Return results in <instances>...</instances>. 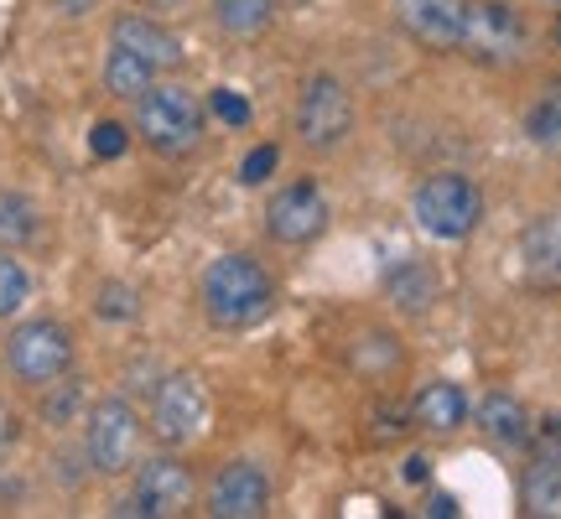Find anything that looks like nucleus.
Here are the masks:
<instances>
[{"label":"nucleus","instance_id":"f8f14e48","mask_svg":"<svg viewBox=\"0 0 561 519\" xmlns=\"http://www.w3.org/2000/svg\"><path fill=\"white\" fill-rule=\"evenodd\" d=\"M265 509H271V478L255 462H229L208 488V515L214 519H261Z\"/></svg>","mask_w":561,"mask_h":519},{"label":"nucleus","instance_id":"72a5a7b5","mask_svg":"<svg viewBox=\"0 0 561 519\" xmlns=\"http://www.w3.org/2000/svg\"><path fill=\"white\" fill-rule=\"evenodd\" d=\"M53 5H58L62 16H89L94 11V0H53Z\"/></svg>","mask_w":561,"mask_h":519},{"label":"nucleus","instance_id":"473e14b6","mask_svg":"<svg viewBox=\"0 0 561 519\" xmlns=\"http://www.w3.org/2000/svg\"><path fill=\"white\" fill-rule=\"evenodd\" d=\"M11 441H16V416H11V411L0 405V452H5Z\"/></svg>","mask_w":561,"mask_h":519},{"label":"nucleus","instance_id":"4be33fe9","mask_svg":"<svg viewBox=\"0 0 561 519\" xmlns=\"http://www.w3.org/2000/svg\"><path fill=\"white\" fill-rule=\"evenodd\" d=\"M37 240V208L11 187H0V250H21Z\"/></svg>","mask_w":561,"mask_h":519},{"label":"nucleus","instance_id":"7ed1b4c3","mask_svg":"<svg viewBox=\"0 0 561 519\" xmlns=\"http://www.w3.org/2000/svg\"><path fill=\"white\" fill-rule=\"evenodd\" d=\"M411 214H416L421 234H432V240H442V244H458L479 229L483 193H479V182L462 177V172H432V177L416 187Z\"/></svg>","mask_w":561,"mask_h":519},{"label":"nucleus","instance_id":"a211bd4d","mask_svg":"<svg viewBox=\"0 0 561 519\" xmlns=\"http://www.w3.org/2000/svg\"><path fill=\"white\" fill-rule=\"evenodd\" d=\"M151 83H157V68H151L146 58H136L130 47H115V42H110V58H104V89H110L115 100L136 104Z\"/></svg>","mask_w":561,"mask_h":519},{"label":"nucleus","instance_id":"dca6fc26","mask_svg":"<svg viewBox=\"0 0 561 519\" xmlns=\"http://www.w3.org/2000/svg\"><path fill=\"white\" fill-rule=\"evenodd\" d=\"M479 426L494 447H510V452L530 447V437H536V426H530V416H525V405L515 395H483Z\"/></svg>","mask_w":561,"mask_h":519},{"label":"nucleus","instance_id":"2eb2a0df","mask_svg":"<svg viewBox=\"0 0 561 519\" xmlns=\"http://www.w3.org/2000/svg\"><path fill=\"white\" fill-rule=\"evenodd\" d=\"M385 297L401 307L405 318H426L432 312V301L442 297V280H437V270L426 265V260H396L390 270H385Z\"/></svg>","mask_w":561,"mask_h":519},{"label":"nucleus","instance_id":"6ab92c4d","mask_svg":"<svg viewBox=\"0 0 561 519\" xmlns=\"http://www.w3.org/2000/svg\"><path fill=\"white\" fill-rule=\"evenodd\" d=\"M520 499H525V515L557 519L561 515V462L536 452V462L525 468V478H520Z\"/></svg>","mask_w":561,"mask_h":519},{"label":"nucleus","instance_id":"c85d7f7f","mask_svg":"<svg viewBox=\"0 0 561 519\" xmlns=\"http://www.w3.org/2000/svg\"><path fill=\"white\" fill-rule=\"evenodd\" d=\"M276 166H280V146H255V151L244 157V166H240V182L244 187H261V182H271Z\"/></svg>","mask_w":561,"mask_h":519},{"label":"nucleus","instance_id":"ddd939ff","mask_svg":"<svg viewBox=\"0 0 561 519\" xmlns=\"http://www.w3.org/2000/svg\"><path fill=\"white\" fill-rule=\"evenodd\" d=\"M520 276L536 291H561V214H541L520 234Z\"/></svg>","mask_w":561,"mask_h":519},{"label":"nucleus","instance_id":"9d476101","mask_svg":"<svg viewBox=\"0 0 561 519\" xmlns=\"http://www.w3.org/2000/svg\"><path fill=\"white\" fill-rule=\"evenodd\" d=\"M322 229H328V198L318 193V182H286L265 203V234L276 244H312Z\"/></svg>","mask_w":561,"mask_h":519},{"label":"nucleus","instance_id":"cd10ccee","mask_svg":"<svg viewBox=\"0 0 561 519\" xmlns=\"http://www.w3.org/2000/svg\"><path fill=\"white\" fill-rule=\"evenodd\" d=\"M208 109H214L224 125H234V130L250 125V100H244L240 89H214V94H208Z\"/></svg>","mask_w":561,"mask_h":519},{"label":"nucleus","instance_id":"a878e982","mask_svg":"<svg viewBox=\"0 0 561 519\" xmlns=\"http://www.w3.org/2000/svg\"><path fill=\"white\" fill-rule=\"evenodd\" d=\"M83 411V384L79 380H53V395L42 400V420L47 426H68Z\"/></svg>","mask_w":561,"mask_h":519},{"label":"nucleus","instance_id":"f257e3e1","mask_svg":"<svg viewBox=\"0 0 561 519\" xmlns=\"http://www.w3.org/2000/svg\"><path fill=\"white\" fill-rule=\"evenodd\" d=\"M203 318L214 322L219 333H244L255 322L271 318L276 307V280L265 276L261 260L250 255H219L198 280Z\"/></svg>","mask_w":561,"mask_h":519},{"label":"nucleus","instance_id":"393cba45","mask_svg":"<svg viewBox=\"0 0 561 519\" xmlns=\"http://www.w3.org/2000/svg\"><path fill=\"white\" fill-rule=\"evenodd\" d=\"M94 312H100L104 322H136L140 318L136 286H125V280H104L100 297H94Z\"/></svg>","mask_w":561,"mask_h":519},{"label":"nucleus","instance_id":"4468645a","mask_svg":"<svg viewBox=\"0 0 561 519\" xmlns=\"http://www.w3.org/2000/svg\"><path fill=\"white\" fill-rule=\"evenodd\" d=\"M110 42H115V47H130V53L146 58L157 73H172V68L182 62V42L151 16H121L115 21V32H110Z\"/></svg>","mask_w":561,"mask_h":519},{"label":"nucleus","instance_id":"423d86ee","mask_svg":"<svg viewBox=\"0 0 561 519\" xmlns=\"http://www.w3.org/2000/svg\"><path fill=\"white\" fill-rule=\"evenodd\" d=\"M136 437H140L136 411H130L121 395L100 400V405L89 411V420H83V462H89L94 473H104V478H115V473H125L130 458H136Z\"/></svg>","mask_w":561,"mask_h":519},{"label":"nucleus","instance_id":"1a4fd4ad","mask_svg":"<svg viewBox=\"0 0 561 519\" xmlns=\"http://www.w3.org/2000/svg\"><path fill=\"white\" fill-rule=\"evenodd\" d=\"M473 62H515L525 53V21L515 5L504 0H473L468 5V26H462V47Z\"/></svg>","mask_w":561,"mask_h":519},{"label":"nucleus","instance_id":"5701e85b","mask_svg":"<svg viewBox=\"0 0 561 519\" xmlns=\"http://www.w3.org/2000/svg\"><path fill=\"white\" fill-rule=\"evenodd\" d=\"M525 136L536 146H557L561 140V83H551L541 100L525 109Z\"/></svg>","mask_w":561,"mask_h":519},{"label":"nucleus","instance_id":"2f4dec72","mask_svg":"<svg viewBox=\"0 0 561 519\" xmlns=\"http://www.w3.org/2000/svg\"><path fill=\"white\" fill-rule=\"evenodd\" d=\"M432 478V462L426 458H405V483H426Z\"/></svg>","mask_w":561,"mask_h":519},{"label":"nucleus","instance_id":"6e6552de","mask_svg":"<svg viewBox=\"0 0 561 519\" xmlns=\"http://www.w3.org/2000/svg\"><path fill=\"white\" fill-rule=\"evenodd\" d=\"M187 504H193V473L178 458H151V462H140L136 488H130V499L115 515L178 519V515H187Z\"/></svg>","mask_w":561,"mask_h":519},{"label":"nucleus","instance_id":"bb28decb","mask_svg":"<svg viewBox=\"0 0 561 519\" xmlns=\"http://www.w3.org/2000/svg\"><path fill=\"white\" fill-rule=\"evenodd\" d=\"M125 146H130V130H125L121 120H100L94 130H89V151H94L100 161L125 157Z\"/></svg>","mask_w":561,"mask_h":519},{"label":"nucleus","instance_id":"f704fd0d","mask_svg":"<svg viewBox=\"0 0 561 519\" xmlns=\"http://www.w3.org/2000/svg\"><path fill=\"white\" fill-rule=\"evenodd\" d=\"M557 42H561V16H557Z\"/></svg>","mask_w":561,"mask_h":519},{"label":"nucleus","instance_id":"aec40b11","mask_svg":"<svg viewBox=\"0 0 561 519\" xmlns=\"http://www.w3.org/2000/svg\"><path fill=\"white\" fill-rule=\"evenodd\" d=\"M276 16V0H214V21L224 37H261Z\"/></svg>","mask_w":561,"mask_h":519},{"label":"nucleus","instance_id":"f03ea898","mask_svg":"<svg viewBox=\"0 0 561 519\" xmlns=\"http://www.w3.org/2000/svg\"><path fill=\"white\" fill-rule=\"evenodd\" d=\"M136 136L161 157H187L203 140V100L182 83H151L136 100Z\"/></svg>","mask_w":561,"mask_h":519},{"label":"nucleus","instance_id":"c9c22d12","mask_svg":"<svg viewBox=\"0 0 561 519\" xmlns=\"http://www.w3.org/2000/svg\"><path fill=\"white\" fill-rule=\"evenodd\" d=\"M557 5H561V0H557Z\"/></svg>","mask_w":561,"mask_h":519},{"label":"nucleus","instance_id":"20e7f679","mask_svg":"<svg viewBox=\"0 0 561 519\" xmlns=\"http://www.w3.org/2000/svg\"><path fill=\"white\" fill-rule=\"evenodd\" d=\"M5 369L21 384L47 390L53 380H62L73 369V333L53 318L21 322V327H11V338H5Z\"/></svg>","mask_w":561,"mask_h":519},{"label":"nucleus","instance_id":"f3484780","mask_svg":"<svg viewBox=\"0 0 561 519\" xmlns=\"http://www.w3.org/2000/svg\"><path fill=\"white\" fill-rule=\"evenodd\" d=\"M411 416H416V426L437 431V437L442 431H458L462 420H468V395H462V384H453V380H432L416 395Z\"/></svg>","mask_w":561,"mask_h":519},{"label":"nucleus","instance_id":"0eeeda50","mask_svg":"<svg viewBox=\"0 0 561 519\" xmlns=\"http://www.w3.org/2000/svg\"><path fill=\"white\" fill-rule=\"evenodd\" d=\"M208 420V395L198 374H167L151 390V437L161 447H187Z\"/></svg>","mask_w":561,"mask_h":519},{"label":"nucleus","instance_id":"39448f33","mask_svg":"<svg viewBox=\"0 0 561 519\" xmlns=\"http://www.w3.org/2000/svg\"><path fill=\"white\" fill-rule=\"evenodd\" d=\"M354 130V94L343 89L333 73H318V79L301 83L297 100V136L307 151H339Z\"/></svg>","mask_w":561,"mask_h":519},{"label":"nucleus","instance_id":"9b49d317","mask_svg":"<svg viewBox=\"0 0 561 519\" xmlns=\"http://www.w3.org/2000/svg\"><path fill=\"white\" fill-rule=\"evenodd\" d=\"M473 0H396V21L405 37H416L432 53H458Z\"/></svg>","mask_w":561,"mask_h":519},{"label":"nucleus","instance_id":"c756f323","mask_svg":"<svg viewBox=\"0 0 561 519\" xmlns=\"http://www.w3.org/2000/svg\"><path fill=\"white\" fill-rule=\"evenodd\" d=\"M530 441H536V452H541V458L561 462V411H557V416H546L541 437H530Z\"/></svg>","mask_w":561,"mask_h":519},{"label":"nucleus","instance_id":"7c9ffc66","mask_svg":"<svg viewBox=\"0 0 561 519\" xmlns=\"http://www.w3.org/2000/svg\"><path fill=\"white\" fill-rule=\"evenodd\" d=\"M426 515H432V519H458L462 509H458V499H453V494H437V499L426 504Z\"/></svg>","mask_w":561,"mask_h":519},{"label":"nucleus","instance_id":"412c9836","mask_svg":"<svg viewBox=\"0 0 561 519\" xmlns=\"http://www.w3.org/2000/svg\"><path fill=\"white\" fill-rule=\"evenodd\" d=\"M348 364H354L359 374H369V380H385V374H396L405 364V354L390 333H364V338H354V348H348Z\"/></svg>","mask_w":561,"mask_h":519},{"label":"nucleus","instance_id":"b1692460","mask_svg":"<svg viewBox=\"0 0 561 519\" xmlns=\"http://www.w3.org/2000/svg\"><path fill=\"white\" fill-rule=\"evenodd\" d=\"M32 301V276L11 250H0V318H16L21 307Z\"/></svg>","mask_w":561,"mask_h":519}]
</instances>
